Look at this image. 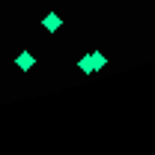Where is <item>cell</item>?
I'll use <instances>...</instances> for the list:
<instances>
[{"label":"cell","instance_id":"1","mask_svg":"<svg viewBox=\"0 0 155 155\" xmlns=\"http://www.w3.org/2000/svg\"><path fill=\"white\" fill-rule=\"evenodd\" d=\"M15 63H18V69H21V72H30V69H33V63H36V57H33L30 51H21Z\"/></svg>","mask_w":155,"mask_h":155},{"label":"cell","instance_id":"2","mask_svg":"<svg viewBox=\"0 0 155 155\" xmlns=\"http://www.w3.org/2000/svg\"><path fill=\"white\" fill-rule=\"evenodd\" d=\"M42 24H45V30H48V33H57V30H60V24H63V21H60V15H57V12H48Z\"/></svg>","mask_w":155,"mask_h":155},{"label":"cell","instance_id":"3","mask_svg":"<svg viewBox=\"0 0 155 155\" xmlns=\"http://www.w3.org/2000/svg\"><path fill=\"white\" fill-rule=\"evenodd\" d=\"M78 69H81L84 75H96V69H93V57H90V54H84V57L78 60Z\"/></svg>","mask_w":155,"mask_h":155},{"label":"cell","instance_id":"4","mask_svg":"<svg viewBox=\"0 0 155 155\" xmlns=\"http://www.w3.org/2000/svg\"><path fill=\"white\" fill-rule=\"evenodd\" d=\"M90 57H93V69H96V72H101V69H104V66H107V57H104V54H101V51H93V54H90Z\"/></svg>","mask_w":155,"mask_h":155}]
</instances>
